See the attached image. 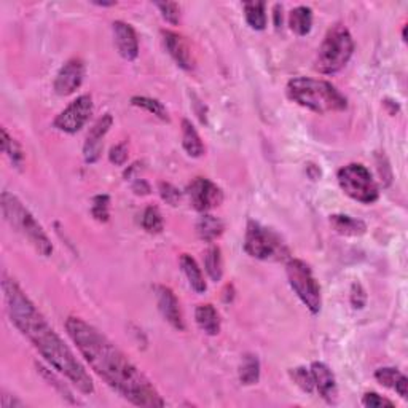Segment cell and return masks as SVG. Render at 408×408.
<instances>
[{
	"mask_svg": "<svg viewBox=\"0 0 408 408\" xmlns=\"http://www.w3.org/2000/svg\"><path fill=\"white\" fill-rule=\"evenodd\" d=\"M66 330L89 367L123 399L136 407H164L160 392L150 380L96 327L82 317L71 316L66 321Z\"/></svg>",
	"mask_w": 408,
	"mask_h": 408,
	"instance_id": "1",
	"label": "cell"
},
{
	"mask_svg": "<svg viewBox=\"0 0 408 408\" xmlns=\"http://www.w3.org/2000/svg\"><path fill=\"white\" fill-rule=\"evenodd\" d=\"M2 289L10 321L34 344L37 351L45 357L51 367L62 373L83 394H93L94 384L91 376L85 370L72 349L57 335L45 316L37 310L24 290L15 281L3 278Z\"/></svg>",
	"mask_w": 408,
	"mask_h": 408,
	"instance_id": "2",
	"label": "cell"
},
{
	"mask_svg": "<svg viewBox=\"0 0 408 408\" xmlns=\"http://www.w3.org/2000/svg\"><path fill=\"white\" fill-rule=\"evenodd\" d=\"M287 98L316 114L342 112L346 110L348 100L332 83L314 80L308 77H296L287 83Z\"/></svg>",
	"mask_w": 408,
	"mask_h": 408,
	"instance_id": "3",
	"label": "cell"
},
{
	"mask_svg": "<svg viewBox=\"0 0 408 408\" xmlns=\"http://www.w3.org/2000/svg\"><path fill=\"white\" fill-rule=\"evenodd\" d=\"M2 213L10 225L24 235L30 245L40 256L50 257L53 254V245L48 235L42 229V225L35 220V217L24 208V204L17 196L3 192L2 193Z\"/></svg>",
	"mask_w": 408,
	"mask_h": 408,
	"instance_id": "4",
	"label": "cell"
},
{
	"mask_svg": "<svg viewBox=\"0 0 408 408\" xmlns=\"http://www.w3.org/2000/svg\"><path fill=\"white\" fill-rule=\"evenodd\" d=\"M353 53L354 40L346 26H332L317 51L314 69L324 76H333L348 64Z\"/></svg>",
	"mask_w": 408,
	"mask_h": 408,
	"instance_id": "5",
	"label": "cell"
},
{
	"mask_svg": "<svg viewBox=\"0 0 408 408\" xmlns=\"http://www.w3.org/2000/svg\"><path fill=\"white\" fill-rule=\"evenodd\" d=\"M245 251L247 256L258 260H284L289 257L287 247L276 233L254 220H249L247 224Z\"/></svg>",
	"mask_w": 408,
	"mask_h": 408,
	"instance_id": "6",
	"label": "cell"
},
{
	"mask_svg": "<svg viewBox=\"0 0 408 408\" xmlns=\"http://www.w3.org/2000/svg\"><path fill=\"white\" fill-rule=\"evenodd\" d=\"M338 184L349 198L364 204H372L380 198V188L369 168L360 163L343 166L337 174Z\"/></svg>",
	"mask_w": 408,
	"mask_h": 408,
	"instance_id": "7",
	"label": "cell"
},
{
	"mask_svg": "<svg viewBox=\"0 0 408 408\" xmlns=\"http://www.w3.org/2000/svg\"><path fill=\"white\" fill-rule=\"evenodd\" d=\"M285 272H287L290 287H292L296 296L301 300V303H303L312 314H317L322 306V294L321 285L316 281L311 268L303 260L292 258V260H289L287 267H285Z\"/></svg>",
	"mask_w": 408,
	"mask_h": 408,
	"instance_id": "8",
	"label": "cell"
},
{
	"mask_svg": "<svg viewBox=\"0 0 408 408\" xmlns=\"http://www.w3.org/2000/svg\"><path fill=\"white\" fill-rule=\"evenodd\" d=\"M93 115V99L89 94H82L76 100H72L62 112L53 121L56 130L67 134H76L88 123L89 116Z\"/></svg>",
	"mask_w": 408,
	"mask_h": 408,
	"instance_id": "9",
	"label": "cell"
},
{
	"mask_svg": "<svg viewBox=\"0 0 408 408\" xmlns=\"http://www.w3.org/2000/svg\"><path fill=\"white\" fill-rule=\"evenodd\" d=\"M190 203L199 213H209L215 208H219L224 201V192L220 187H217L214 182H211L206 177H196L187 188Z\"/></svg>",
	"mask_w": 408,
	"mask_h": 408,
	"instance_id": "10",
	"label": "cell"
},
{
	"mask_svg": "<svg viewBox=\"0 0 408 408\" xmlns=\"http://www.w3.org/2000/svg\"><path fill=\"white\" fill-rule=\"evenodd\" d=\"M112 125H114L112 115L105 114L100 116L96 123L93 125V128L88 131L87 141H85V145H83L85 161L93 164L99 160L100 153H103V147H104L103 139L109 132V130L112 128Z\"/></svg>",
	"mask_w": 408,
	"mask_h": 408,
	"instance_id": "11",
	"label": "cell"
},
{
	"mask_svg": "<svg viewBox=\"0 0 408 408\" xmlns=\"http://www.w3.org/2000/svg\"><path fill=\"white\" fill-rule=\"evenodd\" d=\"M85 64L82 60H71L60 69L55 78V91L60 96H69L82 87Z\"/></svg>",
	"mask_w": 408,
	"mask_h": 408,
	"instance_id": "12",
	"label": "cell"
},
{
	"mask_svg": "<svg viewBox=\"0 0 408 408\" xmlns=\"http://www.w3.org/2000/svg\"><path fill=\"white\" fill-rule=\"evenodd\" d=\"M157 300H158V310L163 314L164 319H166L169 324L177 330H185L182 311H180V305L177 296L166 285H157Z\"/></svg>",
	"mask_w": 408,
	"mask_h": 408,
	"instance_id": "13",
	"label": "cell"
},
{
	"mask_svg": "<svg viewBox=\"0 0 408 408\" xmlns=\"http://www.w3.org/2000/svg\"><path fill=\"white\" fill-rule=\"evenodd\" d=\"M163 42L169 55L177 62V66L182 67L184 71H192L195 67V60L188 42L180 34L172 33V30H163Z\"/></svg>",
	"mask_w": 408,
	"mask_h": 408,
	"instance_id": "14",
	"label": "cell"
},
{
	"mask_svg": "<svg viewBox=\"0 0 408 408\" xmlns=\"http://www.w3.org/2000/svg\"><path fill=\"white\" fill-rule=\"evenodd\" d=\"M114 37L116 50L126 61H134L139 55V39L134 28L125 21H115Z\"/></svg>",
	"mask_w": 408,
	"mask_h": 408,
	"instance_id": "15",
	"label": "cell"
},
{
	"mask_svg": "<svg viewBox=\"0 0 408 408\" xmlns=\"http://www.w3.org/2000/svg\"><path fill=\"white\" fill-rule=\"evenodd\" d=\"M311 375L314 381V389H317L322 399L333 402L337 399V381L332 370L322 362H314L311 365Z\"/></svg>",
	"mask_w": 408,
	"mask_h": 408,
	"instance_id": "16",
	"label": "cell"
},
{
	"mask_svg": "<svg viewBox=\"0 0 408 408\" xmlns=\"http://www.w3.org/2000/svg\"><path fill=\"white\" fill-rule=\"evenodd\" d=\"M375 378L380 384H383L384 388L394 389L397 394L402 397V399H407L408 380H407V376L402 372H399L397 369H392V367L378 369L375 372Z\"/></svg>",
	"mask_w": 408,
	"mask_h": 408,
	"instance_id": "17",
	"label": "cell"
},
{
	"mask_svg": "<svg viewBox=\"0 0 408 408\" xmlns=\"http://www.w3.org/2000/svg\"><path fill=\"white\" fill-rule=\"evenodd\" d=\"M195 321L206 335L215 337L220 333V316L211 303L199 305L195 311Z\"/></svg>",
	"mask_w": 408,
	"mask_h": 408,
	"instance_id": "18",
	"label": "cell"
},
{
	"mask_svg": "<svg viewBox=\"0 0 408 408\" xmlns=\"http://www.w3.org/2000/svg\"><path fill=\"white\" fill-rule=\"evenodd\" d=\"M180 267H182V272L188 279V284L192 285V289L196 294H204L208 285H206V281L203 273H201V268L198 267L195 258L188 254H182L180 256Z\"/></svg>",
	"mask_w": 408,
	"mask_h": 408,
	"instance_id": "19",
	"label": "cell"
},
{
	"mask_svg": "<svg viewBox=\"0 0 408 408\" xmlns=\"http://www.w3.org/2000/svg\"><path fill=\"white\" fill-rule=\"evenodd\" d=\"M330 225L333 230L343 236H360L367 231V225L362 220L344 214L330 215Z\"/></svg>",
	"mask_w": 408,
	"mask_h": 408,
	"instance_id": "20",
	"label": "cell"
},
{
	"mask_svg": "<svg viewBox=\"0 0 408 408\" xmlns=\"http://www.w3.org/2000/svg\"><path fill=\"white\" fill-rule=\"evenodd\" d=\"M225 230L224 222L217 217L211 214H204L199 217L198 224H196V231H198V236L204 242H213L217 238L222 236V233Z\"/></svg>",
	"mask_w": 408,
	"mask_h": 408,
	"instance_id": "21",
	"label": "cell"
},
{
	"mask_svg": "<svg viewBox=\"0 0 408 408\" xmlns=\"http://www.w3.org/2000/svg\"><path fill=\"white\" fill-rule=\"evenodd\" d=\"M182 145L185 152L192 158H199L204 155L203 141H201L198 131L195 130L192 121L188 120H182Z\"/></svg>",
	"mask_w": 408,
	"mask_h": 408,
	"instance_id": "22",
	"label": "cell"
},
{
	"mask_svg": "<svg viewBox=\"0 0 408 408\" xmlns=\"http://www.w3.org/2000/svg\"><path fill=\"white\" fill-rule=\"evenodd\" d=\"M289 24L290 29H292L296 35H308L312 28V10L310 7L294 8L292 12H290Z\"/></svg>",
	"mask_w": 408,
	"mask_h": 408,
	"instance_id": "23",
	"label": "cell"
},
{
	"mask_svg": "<svg viewBox=\"0 0 408 408\" xmlns=\"http://www.w3.org/2000/svg\"><path fill=\"white\" fill-rule=\"evenodd\" d=\"M260 380V360L256 354H245L240 365V381L246 386L257 384Z\"/></svg>",
	"mask_w": 408,
	"mask_h": 408,
	"instance_id": "24",
	"label": "cell"
},
{
	"mask_svg": "<svg viewBox=\"0 0 408 408\" xmlns=\"http://www.w3.org/2000/svg\"><path fill=\"white\" fill-rule=\"evenodd\" d=\"M204 268L214 283H219L222 276H224V258H222V251L219 246H211L206 251Z\"/></svg>",
	"mask_w": 408,
	"mask_h": 408,
	"instance_id": "25",
	"label": "cell"
},
{
	"mask_svg": "<svg viewBox=\"0 0 408 408\" xmlns=\"http://www.w3.org/2000/svg\"><path fill=\"white\" fill-rule=\"evenodd\" d=\"M245 17L252 29L263 30L267 28V5L265 2H246Z\"/></svg>",
	"mask_w": 408,
	"mask_h": 408,
	"instance_id": "26",
	"label": "cell"
},
{
	"mask_svg": "<svg viewBox=\"0 0 408 408\" xmlns=\"http://www.w3.org/2000/svg\"><path fill=\"white\" fill-rule=\"evenodd\" d=\"M2 150L10 158L15 168H21L24 163V152L17 141L8 134L7 130L2 128Z\"/></svg>",
	"mask_w": 408,
	"mask_h": 408,
	"instance_id": "27",
	"label": "cell"
},
{
	"mask_svg": "<svg viewBox=\"0 0 408 408\" xmlns=\"http://www.w3.org/2000/svg\"><path fill=\"white\" fill-rule=\"evenodd\" d=\"M131 104L136 105V107H141L147 110L148 114L158 116V118L163 121H169V112L168 109L160 103L158 99H152L147 96H134L131 98Z\"/></svg>",
	"mask_w": 408,
	"mask_h": 408,
	"instance_id": "28",
	"label": "cell"
},
{
	"mask_svg": "<svg viewBox=\"0 0 408 408\" xmlns=\"http://www.w3.org/2000/svg\"><path fill=\"white\" fill-rule=\"evenodd\" d=\"M163 215L160 209L157 206H148L144 211V215H142V229L147 233H152V235H157V233L163 231Z\"/></svg>",
	"mask_w": 408,
	"mask_h": 408,
	"instance_id": "29",
	"label": "cell"
},
{
	"mask_svg": "<svg viewBox=\"0 0 408 408\" xmlns=\"http://www.w3.org/2000/svg\"><path fill=\"white\" fill-rule=\"evenodd\" d=\"M290 378L294 380V383L299 386L301 391L308 392V394H311V392L314 391V381H312L311 370L305 367L292 369L290 370Z\"/></svg>",
	"mask_w": 408,
	"mask_h": 408,
	"instance_id": "30",
	"label": "cell"
},
{
	"mask_svg": "<svg viewBox=\"0 0 408 408\" xmlns=\"http://www.w3.org/2000/svg\"><path fill=\"white\" fill-rule=\"evenodd\" d=\"M91 215L98 222H107L110 217V198L109 195H98L93 198Z\"/></svg>",
	"mask_w": 408,
	"mask_h": 408,
	"instance_id": "31",
	"label": "cell"
},
{
	"mask_svg": "<svg viewBox=\"0 0 408 408\" xmlns=\"http://www.w3.org/2000/svg\"><path fill=\"white\" fill-rule=\"evenodd\" d=\"M155 7L160 10L161 17L164 21H168L169 24H179L180 23V7L174 2H158Z\"/></svg>",
	"mask_w": 408,
	"mask_h": 408,
	"instance_id": "32",
	"label": "cell"
},
{
	"mask_svg": "<svg viewBox=\"0 0 408 408\" xmlns=\"http://www.w3.org/2000/svg\"><path fill=\"white\" fill-rule=\"evenodd\" d=\"M362 405L367 408H383V407H394V402H391L383 396L376 394V392H365L362 397Z\"/></svg>",
	"mask_w": 408,
	"mask_h": 408,
	"instance_id": "33",
	"label": "cell"
},
{
	"mask_svg": "<svg viewBox=\"0 0 408 408\" xmlns=\"http://www.w3.org/2000/svg\"><path fill=\"white\" fill-rule=\"evenodd\" d=\"M160 195H161V198H163V201H166L168 204H171V206H177L179 204V201H180V192H179V188H176L174 187L172 184H168V182H160Z\"/></svg>",
	"mask_w": 408,
	"mask_h": 408,
	"instance_id": "34",
	"label": "cell"
},
{
	"mask_svg": "<svg viewBox=\"0 0 408 408\" xmlns=\"http://www.w3.org/2000/svg\"><path fill=\"white\" fill-rule=\"evenodd\" d=\"M109 160L110 163L116 164V166H123L126 160H128V144L126 142H120V144L110 148Z\"/></svg>",
	"mask_w": 408,
	"mask_h": 408,
	"instance_id": "35",
	"label": "cell"
},
{
	"mask_svg": "<svg viewBox=\"0 0 408 408\" xmlns=\"http://www.w3.org/2000/svg\"><path fill=\"white\" fill-rule=\"evenodd\" d=\"M365 301H367V294H365L364 287L359 283H354L353 287H351V305H353V308L362 310L365 306Z\"/></svg>",
	"mask_w": 408,
	"mask_h": 408,
	"instance_id": "36",
	"label": "cell"
},
{
	"mask_svg": "<svg viewBox=\"0 0 408 408\" xmlns=\"http://www.w3.org/2000/svg\"><path fill=\"white\" fill-rule=\"evenodd\" d=\"M37 367H39V370H40V373H42V375H44L46 380H48V381H50V384H53V386H55V388H56L57 391H60V392H61V394H62V397H67V399H71V396H72V394H71V392H69V391H67V388H66V386H64V383H61V381H60V380H56V376H55V375H53V373L50 372V370H46V369H44V367H42V365H37Z\"/></svg>",
	"mask_w": 408,
	"mask_h": 408,
	"instance_id": "37",
	"label": "cell"
},
{
	"mask_svg": "<svg viewBox=\"0 0 408 408\" xmlns=\"http://www.w3.org/2000/svg\"><path fill=\"white\" fill-rule=\"evenodd\" d=\"M132 192L136 195H148L152 192L150 185L147 184V180L144 179H136L134 182H132Z\"/></svg>",
	"mask_w": 408,
	"mask_h": 408,
	"instance_id": "38",
	"label": "cell"
},
{
	"mask_svg": "<svg viewBox=\"0 0 408 408\" xmlns=\"http://www.w3.org/2000/svg\"><path fill=\"white\" fill-rule=\"evenodd\" d=\"M273 18H274V28L279 29L283 26V5L276 3L273 8Z\"/></svg>",
	"mask_w": 408,
	"mask_h": 408,
	"instance_id": "39",
	"label": "cell"
},
{
	"mask_svg": "<svg viewBox=\"0 0 408 408\" xmlns=\"http://www.w3.org/2000/svg\"><path fill=\"white\" fill-rule=\"evenodd\" d=\"M2 407L3 408H13V407H23V402L18 400V399H13V400H8L7 396H2Z\"/></svg>",
	"mask_w": 408,
	"mask_h": 408,
	"instance_id": "40",
	"label": "cell"
},
{
	"mask_svg": "<svg viewBox=\"0 0 408 408\" xmlns=\"http://www.w3.org/2000/svg\"><path fill=\"white\" fill-rule=\"evenodd\" d=\"M96 5H99V7H114L115 2H94Z\"/></svg>",
	"mask_w": 408,
	"mask_h": 408,
	"instance_id": "41",
	"label": "cell"
}]
</instances>
